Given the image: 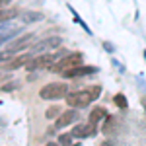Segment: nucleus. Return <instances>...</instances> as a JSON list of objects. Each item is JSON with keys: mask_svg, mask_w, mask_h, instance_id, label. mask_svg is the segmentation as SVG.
Instances as JSON below:
<instances>
[{"mask_svg": "<svg viewBox=\"0 0 146 146\" xmlns=\"http://www.w3.org/2000/svg\"><path fill=\"white\" fill-rule=\"evenodd\" d=\"M68 94V86L64 82H51L39 90L41 100H62Z\"/></svg>", "mask_w": 146, "mask_h": 146, "instance_id": "f257e3e1", "label": "nucleus"}, {"mask_svg": "<svg viewBox=\"0 0 146 146\" xmlns=\"http://www.w3.org/2000/svg\"><path fill=\"white\" fill-rule=\"evenodd\" d=\"M66 55L64 51H56V53H49V55H43V56H37V58H31L25 66L27 70H37V68H47V66H53V62L58 60V56L62 58V56Z\"/></svg>", "mask_w": 146, "mask_h": 146, "instance_id": "f03ea898", "label": "nucleus"}, {"mask_svg": "<svg viewBox=\"0 0 146 146\" xmlns=\"http://www.w3.org/2000/svg\"><path fill=\"white\" fill-rule=\"evenodd\" d=\"M82 58H84V56L80 55V53H68V55H64L62 58H58L56 64H53L51 68H53L55 72H64L68 68H74V66H78V64H82Z\"/></svg>", "mask_w": 146, "mask_h": 146, "instance_id": "7ed1b4c3", "label": "nucleus"}, {"mask_svg": "<svg viewBox=\"0 0 146 146\" xmlns=\"http://www.w3.org/2000/svg\"><path fill=\"white\" fill-rule=\"evenodd\" d=\"M66 103L74 109H80V107H86V105L92 103V96L88 90L72 92V94H66Z\"/></svg>", "mask_w": 146, "mask_h": 146, "instance_id": "20e7f679", "label": "nucleus"}, {"mask_svg": "<svg viewBox=\"0 0 146 146\" xmlns=\"http://www.w3.org/2000/svg\"><path fill=\"white\" fill-rule=\"evenodd\" d=\"M60 45H62V37H56V35H53V37H47V39H43V41H39V43L33 47L31 55H35V53H41V51H49V49H58Z\"/></svg>", "mask_w": 146, "mask_h": 146, "instance_id": "39448f33", "label": "nucleus"}, {"mask_svg": "<svg viewBox=\"0 0 146 146\" xmlns=\"http://www.w3.org/2000/svg\"><path fill=\"white\" fill-rule=\"evenodd\" d=\"M94 72H98V68L96 66H84V64H78V66L74 68H68L62 72V76L64 78H80V76H90Z\"/></svg>", "mask_w": 146, "mask_h": 146, "instance_id": "423d86ee", "label": "nucleus"}, {"mask_svg": "<svg viewBox=\"0 0 146 146\" xmlns=\"http://www.w3.org/2000/svg\"><path fill=\"white\" fill-rule=\"evenodd\" d=\"M31 41H33V33H25V35H22V37H18V39L10 41V43H8V47H6V51H12V53L16 55V53L23 51V49L29 45Z\"/></svg>", "mask_w": 146, "mask_h": 146, "instance_id": "0eeeda50", "label": "nucleus"}, {"mask_svg": "<svg viewBox=\"0 0 146 146\" xmlns=\"http://www.w3.org/2000/svg\"><path fill=\"white\" fill-rule=\"evenodd\" d=\"M72 136L76 138H88V136H94L96 135V125L94 123H86V125H74L72 127Z\"/></svg>", "mask_w": 146, "mask_h": 146, "instance_id": "6e6552de", "label": "nucleus"}, {"mask_svg": "<svg viewBox=\"0 0 146 146\" xmlns=\"http://www.w3.org/2000/svg\"><path fill=\"white\" fill-rule=\"evenodd\" d=\"M33 58V55L29 53V55H22V56H16V58H10L8 62H4L2 64V68L4 70H16V68H22V66H25L29 60Z\"/></svg>", "mask_w": 146, "mask_h": 146, "instance_id": "1a4fd4ad", "label": "nucleus"}, {"mask_svg": "<svg viewBox=\"0 0 146 146\" xmlns=\"http://www.w3.org/2000/svg\"><path fill=\"white\" fill-rule=\"evenodd\" d=\"M76 119H78V111H76V109H68V111H64V113L58 115V119H56V127H58V129L68 127V125L74 123Z\"/></svg>", "mask_w": 146, "mask_h": 146, "instance_id": "9d476101", "label": "nucleus"}, {"mask_svg": "<svg viewBox=\"0 0 146 146\" xmlns=\"http://www.w3.org/2000/svg\"><path fill=\"white\" fill-rule=\"evenodd\" d=\"M105 117H107V111H105L103 107H94L90 111V123L98 125L101 119H105Z\"/></svg>", "mask_w": 146, "mask_h": 146, "instance_id": "9b49d317", "label": "nucleus"}, {"mask_svg": "<svg viewBox=\"0 0 146 146\" xmlns=\"http://www.w3.org/2000/svg\"><path fill=\"white\" fill-rule=\"evenodd\" d=\"M113 101H115V105H117L119 109H127V105H129V103H127V98L121 96V94H117V96L113 98Z\"/></svg>", "mask_w": 146, "mask_h": 146, "instance_id": "f8f14e48", "label": "nucleus"}, {"mask_svg": "<svg viewBox=\"0 0 146 146\" xmlns=\"http://www.w3.org/2000/svg\"><path fill=\"white\" fill-rule=\"evenodd\" d=\"M58 146H72V135H60L58 136Z\"/></svg>", "mask_w": 146, "mask_h": 146, "instance_id": "ddd939ff", "label": "nucleus"}, {"mask_svg": "<svg viewBox=\"0 0 146 146\" xmlns=\"http://www.w3.org/2000/svg\"><path fill=\"white\" fill-rule=\"evenodd\" d=\"M25 20H27V22H37V20H43V14H41V12H27V14H25Z\"/></svg>", "mask_w": 146, "mask_h": 146, "instance_id": "4468645a", "label": "nucleus"}, {"mask_svg": "<svg viewBox=\"0 0 146 146\" xmlns=\"http://www.w3.org/2000/svg\"><path fill=\"white\" fill-rule=\"evenodd\" d=\"M16 16V10H0V22H6Z\"/></svg>", "mask_w": 146, "mask_h": 146, "instance_id": "2eb2a0df", "label": "nucleus"}, {"mask_svg": "<svg viewBox=\"0 0 146 146\" xmlns=\"http://www.w3.org/2000/svg\"><path fill=\"white\" fill-rule=\"evenodd\" d=\"M45 115H47V119H55L56 115H60V109H58V107H55V105H53V107H49V111H47Z\"/></svg>", "mask_w": 146, "mask_h": 146, "instance_id": "dca6fc26", "label": "nucleus"}, {"mask_svg": "<svg viewBox=\"0 0 146 146\" xmlns=\"http://www.w3.org/2000/svg\"><path fill=\"white\" fill-rule=\"evenodd\" d=\"M88 92H90L92 100H96V98H100V92H101V88H100V86H94V88H88Z\"/></svg>", "mask_w": 146, "mask_h": 146, "instance_id": "f3484780", "label": "nucleus"}, {"mask_svg": "<svg viewBox=\"0 0 146 146\" xmlns=\"http://www.w3.org/2000/svg\"><path fill=\"white\" fill-rule=\"evenodd\" d=\"M10 90H16V84H14V82L6 84V86H2V92H10Z\"/></svg>", "mask_w": 146, "mask_h": 146, "instance_id": "a211bd4d", "label": "nucleus"}, {"mask_svg": "<svg viewBox=\"0 0 146 146\" xmlns=\"http://www.w3.org/2000/svg\"><path fill=\"white\" fill-rule=\"evenodd\" d=\"M47 146H58L56 142H47Z\"/></svg>", "mask_w": 146, "mask_h": 146, "instance_id": "6ab92c4d", "label": "nucleus"}, {"mask_svg": "<svg viewBox=\"0 0 146 146\" xmlns=\"http://www.w3.org/2000/svg\"><path fill=\"white\" fill-rule=\"evenodd\" d=\"M2 4H4V0H0V8H2Z\"/></svg>", "mask_w": 146, "mask_h": 146, "instance_id": "aec40b11", "label": "nucleus"}, {"mask_svg": "<svg viewBox=\"0 0 146 146\" xmlns=\"http://www.w3.org/2000/svg\"><path fill=\"white\" fill-rule=\"evenodd\" d=\"M6 2H10V0H4V4H6Z\"/></svg>", "mask_w": 146, "mask_h": 146, "instance_id": "412c9836", "label": "nucleus"}, {"mask_svg": "<svg viewBox=\"0 0 146 146\" xmlns=\"http://www.w3.org/2000/svg\"><path fill=\"white\" fill-rule=\"evenodd\" d=\"M74 146H76V144H74Z\"/></svg>", "mask_w": 146, "mask_h": 146, "instance_id": "4be33fe9", "label": "nucleus"}]
</instances>
